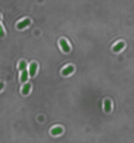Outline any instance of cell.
<instances>
[{
  "label": "cell",
  "instance_id": "6da1fadb",
  "mask_svg": "<svg viewBox=\"0 0 134 143\" xmlns=\"http://www.w3.org/2000/svg\"><path fill=\"white\" fill-rule=\"evenodd\" d=\"M60 44L62 49L64 52H69L70 50V48L66 40L61 39L60 41Z\"/></svg>",
  "mask_w": 134,
  "mask_h": 143
},
{
  "label": "cell",
  "instance_id": "7a4b0ae2",
  "mask_svg": "<svg viewBox=\"0 0 134 143\" xmlns=\"http://www.w3.org/2000/svg\"><path fill=\"white\" fill-rule=\"evenodd\" d=\"M31 22L30 20L29 19H26L19 22L17 25V28L19 29H22L25 28L26 27L29 25L30 24Z\"/></svg>",
  "mask_w": 134,
  "mask_h": 143
},
{
  "label": "cell",
  "instance_id": "3957f363",
  "mask_svg": "<svg viewBox=\"0 0 134 143\" xmlns=\"http://www.w3.org/2000/svg\"><path fill=\"white\" fill-rule=\"evenodd\" d=\"M37 65L35 63H33L31 64L29 67V75L31 77H33L37 71Z\"/></svg>",
  "mask_w": 134,
  "mask_h": 143
},
{
  "label": "cell",
  "instance_id": "277c9868",
  "mask_svg": "<svg viewBox=\"0 0 134 143\" xmlns=\"http://www.w3.org/2000/svg\"><path fill=\"white\" fill-rule=\"evenodd\" d=\"M74 67L72 65H69L63 69L62 71V74L63 75L66 76L74 72Z\"/></svg>",
  "mask_w": 134,
  "mask_h": 143
},
{
  "label": "cell",
  "instance_id": "5b68a950",
  "mask_svg": "<svg viewBox=\"0 0 134 143\" xmlns=\"http://www.w3.org/2000/svg\"><path fill=\"white\" fill-rule=\"evenodd\" d=\"M124 43L123 42H120L119 43H118L114 47H113V51L115 52H118V51H120L121 49L124 48Z\"/></svg>",
  "mask_w": 134,
  "mask_h": 143
},
{
  "label": "cell",
  "instance_id": "8992f818",
  "mask_svg": "<svg viewBox=\"0 0 134 143\" xmlns=\"http://www.w3.org/2000/svg\"><path fill=\"white\" fill-rule=\"evenodd\" d=\"M104 109L106 112H109L111 110V102L109 100H106L104 102Z\"/></svg>",
  "mask_w": 134,
  "mask_h": 143
},
{
  "label": "cell",
  "instance_id": "52a82bcc",
  "mask_svg": "<svg viewBox=\"0 0 134 143\" xmlns=\"http://www.w3.org/2000/svg\"><path fill=\"white\" fill-rule=\"evenodd\" d=\"M63 131V130L61 127H56L53 129L51 131V133L53 135H59Z\"/></svg>",
  "mask_w": 134,
  "mask_h": 143
},
{
  "label": "cell",
  "instance_id": "ba28073f",
  "mask_svg": "<svg viewBox=\"0 0 134 143\" xmlns=\"http://www.w3.org/2000/svg\"><path fill=\"white\" fill-rule=\"evenodd\" d=\"M28 79V72L27 70H23L21 75V80L22 81L25 82Z\"/></svg>",
  "mask_w": 134,
  "mask_h": 143
},
{
  "label": "cell",
  "instance_id": "9c48e42d",
  "mask_svg": "<svg viewBox=\"0 0 134 143\" xmlns=\"http://www.w3.org/2000/svg\"><path fill=\"white\" fill-rule=\"evenodd\" d=\"M31 85L29 84H26L24 85L22 89V93L23 94H27L29 92L30 89Z\"/></svg>",
  "mask_w": 134,
  "mask_h": 143
},
{
  "label": "cell",
  "instance_id": "30bf717a",
  "mask_svg": "<svg viewBox=\"0 0 134 143\" xmlns=\"http://www.w3.org/2000/svg\"><path fill=\"white\" fill-rule=\"evenodd\" d=\"M27 65L25 62L24 61H22L19 64V69L21 70H24L26 69Z\"/></svg>",
  "mask_w": 134,
  "mask_h": 143
},
{
  "label": "cell",
  "instance_id": "8fae6325",
  "mask_svg": "<svg viewBox=\"0 0 134 143\" xmlns=\"http://www.w3.org/2000/svg\"><path fill=\"white\" fill-rule=\"evenodd\" d=\"M4 33L2 27L0 24V37H2L4 36Z\"/></svg>",
  "mask_w": 134,
  "mask_h": 143
},
{
  "label": "cell",
  "instance_id": "7c38bea8",
  "mask_svg": "<svg viewBox=\"0 0 134 143\" xmlns=\"http://www.w3.org/2000/svg\"><path fill=\"white\" fill-rule=\"evenodd\" d=\"M4 85L2 83H0V90L2 89V88H3Z\"/></svg>",
  "mask_w": 134,
  "mask_h": 143
},
{
  "label": "cell",
  "instance_id": "4fadbf2b",
  "mask_svg": "<svg viewBox=\"0 0 134 143\" xmlns=\"http://www.w3.org/2000/svg\"></svg>",
  "mask_w": 134,
  "mask_h": 143
}]
</instances>
